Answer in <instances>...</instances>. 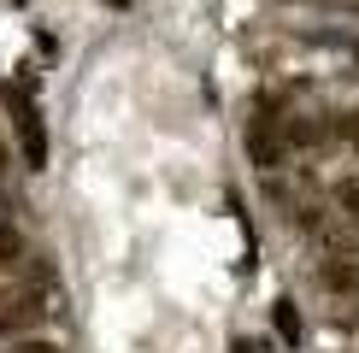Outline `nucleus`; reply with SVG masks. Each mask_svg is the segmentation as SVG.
I'll return each mask as SVG.
<instances>
[{
	"label": "nucleus",
	"instance_id": "5",
	"mask_svg": "<svg viewBox=\"0 0 359 353\" xmlns=\"http://www.w3.org/2000/svg\"><path fill=\"white\" fill-rule=\"evenodd\" d=\"M18 254H24V235L12 230V224H0V265H12Z\"/></svg>",
	"mask_w": 359,
	"mask_h": 353
},
{
	"label": "nucleus",
	"instance_id": "3",
	"mask_svg": "<svg viewBox=\"0 0 359 353\" xmlns=\"http://www.w3.org/2000/svg\"><path fill=\"white\" fill-rule=\"evenodd\" d=\"M6 106L18 112V136H24V165H29V171H41V165H48V136H41V112H36V100H29V88H18V95L6 88Z\"/></svg>",
	"mask_w": 359,
	"mask_h": 353
},
{
	"label": "nucleus",
	"instance_id": "6",
	"mask_svg": "<svg viewBox=\"0 0 359 353\" xmlns=\"http://www.w3.org/2000/svg\"><path fill=\"white\" fill-rule=\"evenodd\" d=\"M277 330H283V335H301V318H294V306H289V300L277 306Z\"/></svg>",
	"mask_w": 359,
	"mask_h": 353
},
{
	"label": "nucleus",
	"instance_id": "10",
	"mask_svg": "<svg viewBox=\"0 0 359 353\" xmlns=\"http://www.w3.org/2000/svg\"><path fill=\"white\" fill-rule=\"evenodd\" d=\"M353 59H359V48H353Z\"/></svg>",
	"mask_w": 359,
	"mask_h": 353
},
{
	"label": "nucleus",
	"instance_id": "9",
	"mask_svg": "<svg viewBox=\"0 0 359 353\" xmlns=\"http://www.w3.org/2000/svg\"><path fill=\"white\" fill-rule=\"evenodd\" d=\"M0 171H6V147H0Z\"/></svg>",
	"mask_w": 359,
	"mask_h": 353
},
{
	"label": "nucleus",
	"instance_id": "7",
	"mask_svg": "<svg viewBox=\"0 0 359 353\" xmlns=\"http://www.w3.org/2000/svg\"><path fill=\"white\" fill-rule=\"evenodd\" d=\"M330 136H336V141H359V112L341 118V124H330Z\"/></svg>",
	"mask_w": 359,
	"mask_h": 353
},
{
	"label": "nucleus",
	"instance_id": "8",
	"mask_svg": "<svg viewBox=\"0 0 359 353\" xmlns=\"http://www.w3.org/2000/svg\"><path fill=\"white\" fill-rule=\"evenodd\" d=\"M12 353H59V347H53V342H18Z\"/></svg>",
	"mask_w": 359,
	"mask_h": 353
},
{
	"label": "nucleus",
	"instance_id": "1",
	"mask_svg": "<svg viewBox=\"0 0 359 353\" xmlns=\"http://www.w3.org/2000/svg\"><path fill=\"white\" fill-rule=\"evenodd\" d=\"M312 235V259H318V289L341 306H359V218L324 212Z\"/></svg>",
	"mask_w": 359,
	"mask_h": 353
},
{
	"label": "nucleus",
	"instance_id": "4",
	"mask_svg": "<svg viewBox=\"0 0 359 353\" xmlns=\"http://www.w3.org/2000/svg\"><path fill=\"white\" fill-rule=\"evenodd\" d=\"M336 212H348V218H359V171H348L336 183Z\"/></svg>",
	"mask_w": 359,
	"mask_h": 353
},
{
	"label": "nucleus",
	"instance_id": "2",
	"mask_svg": "<svg viewBox=\"0 0 359 353\" xmlns=\"http://www.w3.org/2000/svg\"><path fill=\"white\" fill-rule=\"evenodd\" d=\"M53 294L48 289H18V294H0V335H18V330H36L41 318L53 312Z\"/></svg>",
	"mask_w": 359,
	"mask_h": 353
}]
</instances>
